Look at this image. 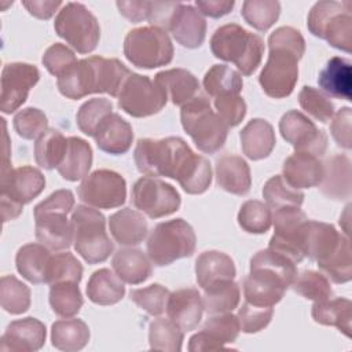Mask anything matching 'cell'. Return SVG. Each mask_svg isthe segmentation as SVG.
<instances>
[{"mask_svg":"<svg viewBox=\"0 0 352 352\" xmlns=\"http://www.w3.org/2000/svg\"><path fill=\"white\" fill-rule=\"evenodd\" d=\"M210 51L216 58L234 63L243 76H250L261 63L264 41L236 23H227L212 34Z\"/></svg>","mask_w":352,"mask_h":352,"instance_id":"4","label":"cell"},{"mask_svg":"<svg viewBox=\"0 0 352 352\" xmlns=\"http://www.w3.org/2000/svg\"><path fill=\"white\" fill-rule=\"evenodd\" d=\"M147 256L157 267L190 257L195 252L197 236L192 227L183 219L158 223L147 238Z\"/></svg>","mask_w":352,"mask_h":352,"instance_id":"9","label":"cell"},{"mask_svg":"<svg viewBox=\"0 0 352 352\" xmlns=\"http://www.w3.org/2000/svg\"><path fill=\"white\" fill-rule=\"evenodd\" d=\"M204 88L213 98L220 95H239L243 87L241 73L227 65H213L204 76Z\"/></svg>","mask_w":352,"mask_h":352,"instance_id":"41","label":"cell"},{"mask_svg":"<svg viewBox=\"0 0 352 352\" xmlns=\"http://www.w3.org/2000/svg\"><path fill=\"white\" fill-rule=\"evenodd\" d=\"M92 165V148L89 143L81 138L70 136L66 140V150L60 164L58 165L59 175L69 182L84 179Z\"/></svg>","mask_w":352,"mask_h":352,"instance_id":"32","label":"cell"},{"mask_svg":"<svg viewBox=\"0 0 352 352\" xmlns=\"http://www.w3.org/2000/svg\"><path fill=\"white\" fill-rule=\"evenodd\" d=\"M351 121H352V111L351 107L340 109L336 116H333V121L330 125L331 136L334 138L336 143L349 150L352 147V138H351Z\"/></svg>","mask_w":352,"mask_h":352,"instance_id":"59","label":"cell"},{"mask_svg":"<svg viewBox=\"0 0 352 352\" xmlns=\"http://www.w3.org/2000/svg\"><path fill=\"white\" fill-rule=\"evenodd\" d=\"M279 132L297 153H307L320 158L327 148L326 132L298 110H289L280 117Z\"/></svg>","mask_w":352,"mask_h":352,"instance_id":"16","label":"cell"},{"mask_svg":"<svg viewBox=\"0 0 352 352\" xmlns=\"http://www.w3.org/2000/svg\"><path fill=\"white\" fill-rule=\"evenodd\" d=\"M168 318L183 331L194 330L204 314L202 296L194 287H184L170 293L166 304Z\"/></svg>","mask_w":352,"mask_h":352,"instance_id":"22","label":"cell"},{"mask_svg":"<svg viewBox=\"0 0 352 352\" xmlns=\"http://www.w3.org/2000/svg\"><path fill=\"white\" fill-rule=\"evenodd\" d=\"M216 182L227 192L245 195L252 186L250 168L248 162L234 154H226L216 161Z\"/></svg>","mask_w":352,"mask_h":352,"instance_id":"26","label":"cell"},{"mask_svg":"<svg viewBox=\"0 0 352 352\" xmlns=\"http://www.w3.org/2000/svg\"><path fill=\"white\" fill-rule=\"evenodd\" d=\"M243 154L253 161L267 158L276 143L272 125L263 118L250 120L239 133Z\"/></svg>","mask_w":352,"mask_h":352,"instance_id":"28","label":"cell"},{"mask_svg":"<svg viewBox=\"0 0 352 352\" xmlns=\"http://www.w3.org/2000/svg\"><path fill=\"white\" fill-rule=\"evenodd\" d=\"M236 275L232 258L219 250L201 253L195 261V278L201 289H208L223 280H232Z\"/></svg>","mask_w":352,"mask_h":352,"instance_id":"27","label":"cell"},{"mask_svg":"<svg viewBox=\"0 0 352 352\" xmlns=\"http://www.w3.org/2000/svg\"><path fill=\"white\" fill-rule=\"evenodd\" d=\"M131 70L116 58L89 56L80 59L58 77L59 92L67 99H81L89 94H109L117 98Z\"/></svg>","mask_w":352,"mask_h":352,"instance_id":"2","label":"cell"},{"mask_svg":"<svg viewBox=\"0 0 352 352\" xmlns=\"http://www.w3.org/2000/svg\"><path fill=\"white\" fill-rule=\"evenodd\" d=\"M308 30L331 47L344 52L352 51V3L351 1H318L307 18Z\"/></svg>","mask_w":352,"mask_h":352,"instance_id":"8","label":"cell"},{"mask_svg":"<svg viewBox=\"0 0 352 352\" xmlns=\"http://www.w3.org/2000/svg\"><path fill=\"white\" fill-rule=\"evenodd\" d=\"M45 326L36 318H23L12 320L0 340L3 352H36L44 346Z\"/></svg>","mask_w":352,"mask_h":352,"instance_id":"20","label":"cell"},{"mask_svg":"<svg viewBox=\"0 0 352 352\" xmlns=\"http://www.w3.org/2000/svg\"><path fill=\"white\" fill-rule=\"evenodd\" d=\"M320 192L336 201L351 197V161L346 155H333L323 164Z\"/></svg>","mask_w":352,"mask_h":352,"instance_id":"31","label":"cell"},{"mask_svg":"<svg viewBox=\"0 0 352 352\" xmlns=\"http://www.w3.org/2000/svg\"><path fill=\"white\" fill-rule=\"evenodd\" d=\"M177 183L187 194L195 195L205 192L212 183V168L209 161L205 157L195 154Z\"/></svg>","mask_w":352,"mask_h":352,"instance_id":"51","label":"cell"},{"mask_svg":"<svg viewBox=\"0 0 352 352\" xmlns=\"http://www.w3.org/2000/svg\"><path fill=\"white\" fill-rule=\"evenodd\" d=\"M12 125L15 132L28 140L38 139L48 128L47 116L36 107H26L19 110L14 120Z\"/></svg>","mask_w":352,"mask_h":352,"instance_id":"55","label":"cell"},{"mask_svg":"<svg viewBox=\"0 0 352 352\" xmlns=\"http://www.w3.org/2000/svg\"><path fill=\"white\" fill-rule=\"evenodd\" d=\"M180 120L183 129L190 135L197 148L206 154L219 151L228 135V126L212 109L209 99L198 94L182 106Z\"/></svg>","mask_w":352,"mask_h":352,"instance_id":"5","label":"cell"},{"mask_svg":"<svg viewBox=\"0 0 352 352\" xmlns=\"http://www.w3.org/2000/svg\"><path fill=\"white\" fill-rule=\"evenodd\" d=\"M52 346L59 351L76 352L89 341V329L81 319H62L51 326Z\"/></svg>","mask_w":352,"mask_h":352,"instance_id":"38","label":"cell"},{"mask_svg":"<svg viewBox=\"0 0 352 352\" xmlns=\"http://www.w3.org/2000/svg\"><path fill=\"white\" fill-rule=\"evenodd\" d=\"M40 80V72L34 65L23 62L7 63L1 72L0 110L11 114L28 99L29 91Z\"/></svg>","mask_w":352,"mask_h":352,"instance_id":"17","label":"cell"},{"mask_svg":"<svg viewBox=\"0 0 352 352\" xmlns=\"http://www.w3.org/2000/svg\"><path fill=\"white\" fill-rule=\"evenodd\" d=\"M241 331L238 316L231 312L214 314L209 318L202 330L194 334L188 341L190 352L219 351L224 349L227 344H232Z\"/></svg>","mask_w":352,"mask_h":352,"instance_id":"19","label":"cell"},{"mask_svg":"<svg viewBox=\"0 0 352 352\" xmlns=\"http://www.w3.org/2000/svg\"><path fill=\"white\" fill-rule=\"evenodd\" d=\"M292 286L296 293L312 301H322L330 298L333 294L329 278L324 274L312 270H305L301 274H297Z\"/></svg>","mask_w":352,"mask_h":352,"instance_id":"50","label":"cell"},{"mask_svg":"<svg viewBox=\"0 0 352 352\" xmlns=\"http://www.w3.org/2000/svg\"><path fill=\"white\" fill-rule=\"evenodd\" d=\"M45 187L44 175L33 166L25 165L12 169L10 162H3L0 176V201L3 221L16 219L23 205L32 202Z\"/></svg>","mask_w":352,"mask_h":352,"instance_id":"7","label":"cell"},{"mask_svg":"<svg viewBox=\"0 0 352 352\" xmlns=\"http://www.w3.org/2000/svg\"><path fill=\"white\" fill-rule=\"evenodd\" d=\"M169 296L170 292L160 283H153L142 289H133L129 293L131 300L151 316H160L166 311Z\"/></svg>","mask_w":352,"mask_h":352,"instance_id":"52","label":"cell"},{"mask_svg":"<svg viewBox=\"0 0 352 352\" xmlns=\"http://www.w3.org/2000/svg\"><path fill=\"white\" fill-rule=\"evenodd\" d=\"M125 286L122 280L109 268L95 271L87 283L88 298L98 305H113L122 300Z\"/></svg>","mask_w":352,"mask_h":352,"instance_id":"36","label":"cell"},{"mask_svg":"<svg viewBox=\"0 0 352 352\" xmlns=\"http://www.w3.org/2000/svg\"><path fill=\"white\" fill-rule=\"evenodd\" d=\"M270 55L258 82L270 98L289 96L298 80V60L305 52L302 34L292 26H280L268 37Z\"/></svg>","mask_w":352,"mask_h":352,"instance_id":"1","label":"cell"},{"mask_svg":"<svg viewBox=\"0 0 352 352\" xmlns=\"http://www.w3.org/2000/svg\"><path fill=\"white\" fill-rule=\"evenodd\" d=\"M67 209L50 208L41 202L34 206V231L37 241L50 250L69 249L73 242V227Z\"/></svg>","mask_w":352,"mask_h":352,"instance_id":"18","label":"cell"},{"mask_svg":"<svg viewBox=\"0 0 352 352\" xmlns=\"http://www.w3.org/2000/svg\"><path fill=\"white\" fill-rule=\"evenodd\" d=\"M342 234H340L334 226L307 220L300 231V242L304 257L319 261L327 257L338 245Z\"/></svg>","mask_w":352,"mask_h":352,"instance_id":"23","label":"cell"},{"mask_svg":"<svg viewBox=\"0 0 352 352\" xmlns=\"http://www.w3.org/2000/svg\"><path fill=\"white\" fill-rule=\"evenodd\" d=\"M111 267L117 276L129 285H139L147 280L153 272L150 258L139 249H120L114 253Z\"/></svg>","mask_w":352,"mask_h":352,"instance_id":"35","label":"cell"},{"mask_svg":"<svg viewBox=\"0 0 352 352\" xmlns=\"http://www.w3.org/2000/svg\"><path fill=\"white\" fill-rule=\"evenodd\" d=\"M184 331L179 329L169 318H158L150 323L148 342L154 351L179 352L182 349Z\"/></svg>","mask_w":352,"mask_h":352,"instance_id":"45","label":"cell"},{"mask_svg":"<svg viewBox=\"0 0 352 352\" xmlns=\"http://www.w3.org/2000/svg\"><path fill=\"white\" fill-rule=\"evenodd\" d=\"M120 14L125 16L131 22H142L143 19L148 18L151 1H125L118 0L116 3Z\"/></svg>","mask_w":352,"mask_h":352,"instance_id":"61","label":"cell"},{"mask_svg":"<svg viewBox=\"0 0 352 352\" xmlns=\"http://www.w3.org/2000/svg\"><path fill=\"white\" fill-rule=\"evenodd\" d=\"M292 280L275 268L250 261V272L243 279L245 300L258 307H274L279 302Z\"/></svg>","mask_w":352,"mask_h":352,"instance_id":"15","label":"cell"},{"mask_svg":"<svg viewBox=\"0 0 352 352\" xmlns=\"http://www.w3.org/2000/svg\"><path fill=\"white\" fill-rule=\"evenodd\" d=\"M113 113V103L104 98H94L82 103L76 114V121L78 129L87 135L94 138L100 122Z\"/></svg>","mask_w":352,"mask_h":352,"instance_id":"49","label":"cell"},{"mask_svg":"<svg viewBox=\"0 0 352 352\" xmlns=\"http://www.w3.org/2000/svg\"><path fill=\"white\" fill-rule=\"evenodd\" d=\"M282 172V177L293 188H309L322 182L323 162L319 157L296 151L285 160Z\"/></svg>","mask_w":352,"mask_h":352,"instance_id":"25","label":"cell"},{"mask_svg":"<svg viewBox=\"0 0 352 352\" xmlns=\"http://www.w3.org/2000/svg\"><path fill=\"white\" fill-rule=\"evenodd\" d=\"M70 221L76 252L88 264L106 261L114 250L106 231V217L92 206L77 205L72 212Z\"/></svg>","mask_w":352,"mask_h":352,"instance_id":"6","label":"cell"},{"mask_svg":"<svg viewBox=\"0 0 352 352\" xmlns=\"http://www.w3.org/2000/svg\"><path fill=\"white\" fill-rule=\"evenodd\" d=\"M22 6L28 12L38 19H50L62 6L60 0H25Z\"/></svg>","mask_w":352,"mask_h":352,"instance_id":"63","label":"cell"},{"mask_svg":"<svg viewBox=\"0 0 352 352\" xmlns=\"http://www.w3.org/2000/svg\"><path fill=\"white\" fill-rule=\"evenodd\" d=\"M280 4L276 0H246L242 4L241 15L254 29L268 30L279 18Z\"/></svg>","mask_w":352,"mask_h":352,"instance_id":"46","label":"cell"},{"mask_svg":"<svg viewBox=\"0 0 352 352\" xmlns=\"http://www.w3.org/2000/svg\"><path fill=\"white\" fill-rule=\"evenodd\" d=\"M263 197L274 210L286 206H301L304 202V192L289 186L280 175H275L267 180L263 187Z\"/></svg>","mask_w":352,"mask_h":352,"instance_id":"47","label":"cell"},{"mask_svg":"<svg viewBox=\"0 0 352 352\" xmlns=\"http://www.w3.org/2000/svg\"><path fill=\"white\" fill-rule=\"evenodd\" d=\"M78 198L88 206L113 209L126 199L125 179L110 169H98L87 175L77 188Z\"/></svg>","mask_w":352,"mask_h":352,"instance_id":"14","label":"cell"},{"mask_svg":"<svg viewBox=\"0 0 352 352\" xmlns=\"http://www.w3.org/2000/svg\"><path fill=\"white\" fill-rule=\"evenodd\" d=\"M52 254L41 243H26L18 249L15 264L18 272L30 283H47L48 267Z\"/></svg>","mask_w":352,"mask_h":352,"instance_id":"34","label":"cell"},{"mask_svg":"<svg viewBox=\"0 0 352 352\" xmlns=\"http://www.w3.org/2000/svg\"><path fill=\"white\" fill-rule=\"evenodd\" d=\"M241 300L238 283L232 280L219 282L208 289H204L202 304L208 314H224L234 311Z\"/></svg>","mask_w":352,"mask_h":352,"instance_id":"39","label":"cell"},{"mask_svg":"<svg viewBox=\"0 0 352 352\" xmlns=\"http://www.w3.org/2000/svg\"><path fill=\"white\" fill-rule=\"evenodd\" d=\"M124 55L136 67L154 69L173 59V44L168 33L155 26H142L128 32Z\"/></svg>","mask_w":352,"mask_h":352,"instance_id":"10","label":"cell"},{"mask_svg":"<svg viewBox=\"0 0 352 352\" xmlns=\"http://www.w3.org/2000/svg\"><path fill=\"white\" fill-rule=\"evenodd\" d=\"M168 30L180 45L198 48L206 37V21L194 6L179 3L170 16Z\"/></svg>","mask_w":352,"mask_h":352,"instance_id":"21","label":"cell"},{"mask_svg":"<svg viewBox=\"0 0 352 352\" xmlns=\"http://www.w3.org/2000/svg\"><path fill=\"white\" fill-rule=\"evenodd\" d=\"M131 199L136 209L151 219L169 216L179 210L182 204L180 194L172 184L150 176L136 180L131 191Z\"/></svg>","mask_w":352,"mask_h":352,"instance_id":"13","label":"cell"},{"mask_svg":"<svg viewBox=\"0 0 352 352\" xmlns=\"http://www.w3.org/2000/svg\"><path fill=\"white\" fill-rule=\"evenodd\" d=\"M41 62L44 67L48 70V73H51L55 77H60L78 60L69 47L60 43H55L45 50Z\"/></svg>","mask_w":352,"mask_h":352,"instance_id":"57","label":"cell"},{"mask_svg":"<svg viewBox=\"0 0 352 352\" xmlns=\"http://www.w3.org/2000/svg\"><path fill=\"white\" fill-rule=\"evenodd\" d=\"M94 139L99 150L107 154L120 155L131 148L133 131L131 124L120 114L110 113L98 126Z\"/></svg>","mask_w":352,"mask_h":352,"instance_id":"24","label":"cell"},{"mask_svg":"<svg viewBox=\"0 0 352 352\" xmlns=\"http://www.w3.org/2000/svg\"><path fill=\"white\" fill-rule=\"evenodd\" d=\"M234 0H195V7L202 15L210 18H220L231 12L234 8Z\"/></svg>","mask_w":352,"mask_h":352,"instance_id":"62","label":"cell"},{"mask_svg":"<svg viewBox=\"0 0 352 352\" xmlns=\"http://www.w3.org/2000/svg\"><path fill=\"white\" fill-rule=\"evenodd\" d=\"M318 84L322 91L333 98L351 100L352 98V63L346 58L333 56L320 70Z\"/></svg>","mask_w":352,"mask_h":352,"instance_id":"29","label":"cell"},{"mask_svg":"<svg viewBox=\"0 0 352 352\" xmlns=\"http://www.w3.org/2000/svg\"><path fill=\"white\" fill-rule=\"evenodd\" d=\"M66 140L59 131L47 129L34 143V160L40 168L54 169L60 164L65 150Z\"/></svg>","mask_w":352,"mask_h":352,"instance_id":"43","label":"cell"},{"mask_svg":"<svg viewBox=\"0 0 352 352\" xmlns=\"http://www.w3.org/2000/svg\"><path fill=\"white\" fill-rule=\"evenodd\" d=\"M109 228L114 241L124 246L138 245L147 235L144 216L131 208H124L113 213L109 219Z\"/></svg>","mask_w":352,"mask_h":352,"instance_id":"33","label":"cell"},{"mask_svg":"<svg viewBox=\"0 0 352 352\" xmlns=\"http://www.w3.org/2000/svg\"><path fill=\"white\" fill-rule=\"evenodd\" d=\"M213 104L216 113L228 128L241 124L246 114V103L239 95H220L214 98Z\"/></svg>","mask_w":352,"mask_h":352,"instance_id":"58","label":"cell"},{"mask_svg":"<svg viewBox=\"0 0 352 352\" xmlns=\"http://www.w3.org/2000/svg\"><path fill=\"white\" fill-rule=\"evenodd\" d=\"M48 301L52 311L62 318L77 315L84 304L78 283L76 282H58L51 285Z\"/></svg>","mask_w":352,"mask_h":352,"instance_id":"42","label":"cell"},{"mask_svg":"<svg viewBox=\"0 0 352 352\" xmlns=\"http://www.w3.org/2000/svg\"><path fill=\"white\" fill-rule=\"evenodd\" d=\"M179 3L175 1H166V3H160V1H151L150 7V14L147 21L150 22L151 26L160 28L162 30H168V25L170 21V16L177 7Z\"/></svg>","mask_w":352,"mask_h":352,"instance_id":"60","label":"cell"},{"mask_svg":"<svg viewBox=\"0 0 352 352\" xmlns=\"http://www.w3.org/2000/svg\"><path fill=\"white\" fill-rule=\"evenodd\" d=\"M82 278V265L81 263L69 252L52 254L47 283L54 285L58 282H76L78 283Z\"/></svg>","mask_w":352,"mask_h":352,"instance_id":"53","label":"cell"},{"mask_svg":"<svg viewBox=\"0 0 352 352\" xmlns=\"http://www.w3.org/2000/svg\"><path fill=\"white\" fill-rule=\"evenodd\" d=\"M194 154L190 146L177 136L144 138L138 140L133 160L140 173L150 177L165 176L177 182Z\"/></svg>","mask_w":352,"mask_h":352,"instance_id":"3","label":"cell"},{"mask_svg":"<svg viewBox=\"0 0 352 352\" xmlns=\"http://www.w3.org/2000/svg\"><path fill=\"white\" fill-rule=\"evenodd\" d=\"M318 267L334 283H346L352 278L351 245L346 235H342L337 248L323 260L316 261Z\"/></svg>","mask_w":352,"mask_h":352,"instance_id":"40","label":"cell"},{"mask_svg":"<svg viewBox=\"0 0 352 352\" xmlns=\"http://www.w3.org/2000/svg\"><path fill=\"white\" fill-rule=\"evenodd\" d=\"M117 98L120 109L136 118L160 113L168 100L155 81L138 73H131Z\"/></svg>","mask_w":352,"mask_h":352,"instance_id":"12","label":"cell"},{"mask_svg":"<svg viewBox=\"0 0 352 352\" xmlns=\"http://www.w3.org/2000/svg\"><path fill=\"white\" fill-rule=\"evenodd\" d=\"M351 308L352 302L348 298H326L322 301H315L311 315L316 323L323 326H334L346 337H351Z\"/></svg>","mask_w":352,"mask_h":352,"instance_id":"37","label":"cell"},{"mask_svg":"<svg viewBox=\"0 0 352 352\" xmlns=\"http://www.w3.org/2000/svg\"><path fill=\"white\" fill-rule=\"evenodd\" d=\"M154 81L162 88L166 98L176 106H183L199 94L197 77L186 69H169L155 74Z\"/></svg>","mask_w":352,"mask_h":352,"instance_id":"30","label":"cell"},{"mask_svg":"<svg viewBox=\"0 0 352 352\" xmlns=\"http://www.w3.org/2000/svg\"><path fill=\"white\" fill-rule=\"evenodd\" d=\"M238 224L246 232L264 234L272 224L271 208L261 201L249 199L238 212Z\"/></svg>","mask_w":352,"mask_h":352,"instance_id":"48","label":"cell"},{"mask_svg":"<svg viewBox=\"0 0 352 352\" xmlns=\"http://www.w3.org/2000/svg\"><path fill=\"white\" fill-rule=\"evenodd\" d=\"M54 29L78 54L92 52L100 38L99 22L82 3H66L55 18Z\"/></svg>","mask_w":352,"mask_h":352,"instance_id":"11","label":"cell"},{"mask_svg":"<svg viewBox=\"0 0 352 352\" xmlns=\"http://www.w3.org/2000/svg\"><path fill=\"white\" fill-rule=\"evenodd\" d=\"M274 315L272 307H258L253 305L248 301L242 304V307L238 309V320L241 330L243 333L252 334L263 330L268 326Z\"/></svg>","mask_w":352,"mask_h":352,"instance_id":"56","label":"cell"},{"mask_svg":"<svg viewBox=\"0 0 352 352\" xmlns=\"http://www.w3.org/2000/svg\"><path fill=\"white\" fill-rule=\"evenodd\" d=\"M0 304L11 315H21L30 307V289L14 275H4L0 280Z\"/></svg>","mask_w":352,"mask_h":352,"instance_id":"44","label":"cell"},{"mask_svg":"<svg viewBox=\"0 0 352 352\" xmlns=\"http://www.w3.org/2000/svg\"><path fill=\"white\" fill-rule=\"evenodd\" d=\"M298 102L305 113L323 124L329 122L334 116L333 102L322 91L314 87H302L298 94Z\"/></svg>","mask_w":352,"mask_h":352,"instance_id":"54","label":"cell"}]
</instances>
